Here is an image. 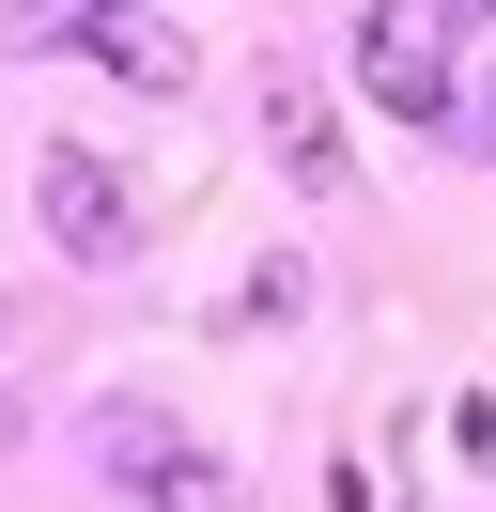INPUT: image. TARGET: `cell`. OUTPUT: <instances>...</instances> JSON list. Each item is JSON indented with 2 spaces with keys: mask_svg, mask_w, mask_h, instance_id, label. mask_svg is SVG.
I'll return each instance as SVG.
<instances>
[{
  "mask_svg": "<svg viewBox=\"0 0 496 512\" xmlns=\"http://www.w3.org/2000/svg\"><path fill=\"white\" fill-rule=\"evenodd\" d=\"M93 466H109L124 512H233V466H217L171 404H140V388H109V404H93Z\"/></svg>",
  "mask_w": 496,
  "mask_h": 512,
  "instance_id": "6da1fadb",
  "label": "cell"
},
{
  "mask_svg": "<svg viewBox=\"0 0 496 512\" xmlns=\"http://www.w3.org/2000/svg\"><path fill=\"white\" fill-rule=\"evenodd\" d=\"M47 233H62L78 264H109V249H124V187H109L93 156H47Z\"/></svg>",
  "mask_w": 496,
  "mask_h": 512,
  "instance_id": "3957f363",
  "label": "cell"
},
{
  "mask_svg": "<svg viewBox=\"0 0 496 512\" xmlns=\"http://www.w3.org/2000/svg\"><path fill=\"white\" fill-rule=\"evenodd\" d=\"M264 109H279V156H295V187H326V171H341V140H326V94H310V78H264Z\"/></svg>",
  "mask_w": 496,
  "mask_h": 512,
  "instance_id": "277c9868",
  "label": "cell"
},
{
  "mask_svg": "<svg viewBox=\"0 0 496 512\" xmlns=\"http://www.w3.org/2000/svg\"><path fill=\"white\" fill-rule=\"evenodd\" d=\"M357 94L388 125H450V0H372L357 16Z\"/></svg>",
  "mask_w": 496,
  "mask_h": 512,
  "instance_id": "7a4b0ae2",
  "label": "cell"
}]
</instances>
